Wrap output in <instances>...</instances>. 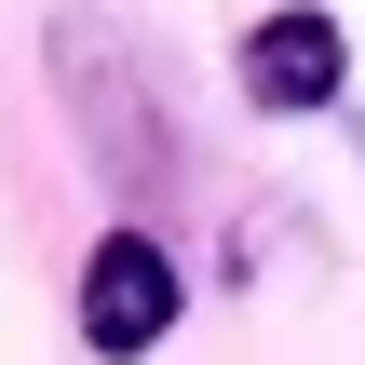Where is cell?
<instances>
[{
	"mask_svg": "<svg viewBox=\"0 0 365 365\" xmlns=\"http://www.w3.org/2000/svg\"><path fill=\"white\" fill-rule=\"evenodd\" d=\"M54 95H68L95 176H122V190H163L176 176V108H163V81L135 68V41L108 14H54Z\"/></svg>",
	"mask_w": 365,
	"mask_h": 365,
	"instance_id": "6da1fadb",
	"label": "cell"
},
{
	"mask_svg": "<svg viewBox=\"0 0 365 365\" xmlns=\"http://www.w3.org/2000/svg\"><path fill=\"white\" fill-rule=\"evenodd\" d=\"M176 312H190L176 257H163L149 230H95V257H81V352L95 365H135V352L176 339Z\"/></svg>",
	"mask_w": 365,
	"mask_h": 365,
	"instance_id": "7a4b0ae2",
	"label": "cell"
},
{
	"mask_svg": "<svg viewBox=\"0 0 365 365\" xmlns=\"http://www.w3.org/2000/svg\"><path fill=\"white\" fill-rule=\"evenodd\" d=\"M230 81H244L271 122H312V108L352 95V27L312 14V0H284V14H257V27L230 41Z\"/></svg>",
	"mask_w": 365,
	"mask_h": 365,
	"instance_id": "3957f363",
	"label": "cell"
}]
</instances>
